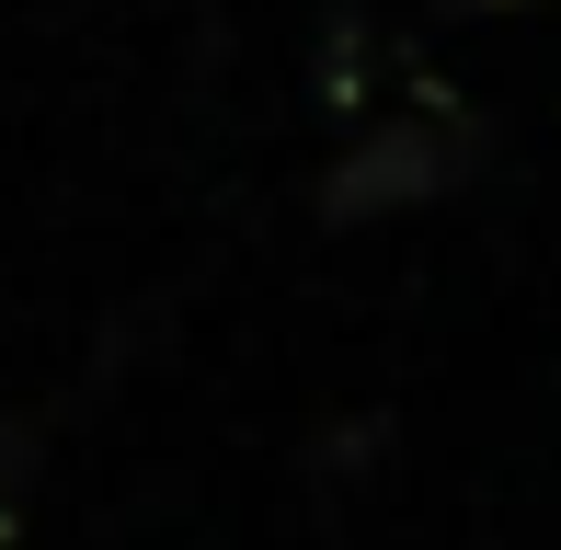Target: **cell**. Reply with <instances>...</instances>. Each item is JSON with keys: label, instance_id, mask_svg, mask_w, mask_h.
Masks as SVG:
<instances>
[{"label": "cell", "instance_id": "6da1fadb", "mask_svg": "<svg viewBox=\"0 0 561 550\" xmlns=\"http://www.w3.org/2000/svg\"><path fill=\"white\" fill-rule=\"evenodd\" d=\"M481 161V138L458 127L447 104H401L367 149H344L333 184H321V218L355 230V218H390V207H424V195H458V172Z\"/></svg>", "mask_w": 561, "mask_h": 550}, {"label": "cell", "instance_id": "7a4b0ae2", "mask_svg": "<svg viewBox=\"0 0 561 550\" xmlns=\"http://www.w3.org/2000/svg\"><path fill=\"white\" fill-rule=\"evenodd\" d=\"M458 12H527V0H458Z\"/></svg>", "mask_w": 561, "mask_h": 550}]
</instances>
